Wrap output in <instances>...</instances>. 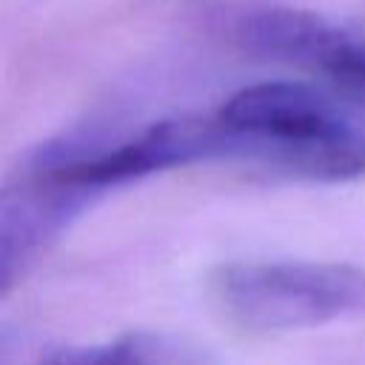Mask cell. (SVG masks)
Instances as JSON below:
<instances>
[{"mask_svg": "<svg viewBox=\"0 0 365 365\" xmlns=\"http://www.w3.org/2000/svg\"><path fill=\"white\" fill-rule=\"evenodd\" d=\"M214 117L228 160H251L319 182L365 174V131L311 86H245Z\"/></svg>", "mask_w": 365, "mask_h": 365, "instance_id": "1", "label": "cell"}, {"mask_svg": "<svg viewBox=\"0 0 365 365\" xmlns=\"http://www.w3.org/2000/svg\"><path fill=\"white\" fill-rule=\"evenodd\" d=\"M217 311L251 334H279L365 314V268L314 259H234L208 274Z\"/></svg>", "mask_w": 365, "mask_h": 365, "instance_id": "2", "label": "cell"}, {"mask_svg": "<svg viewBox=\"0 0 365 365\" xmlns=\"http://www.w3.org/2000/svg\"><path fill=\"white\" fill-rule=\"evenodd\" d=\"M91 200V191L60 174L51 148L0 182V299Z\"/></svg>", "mask_w": 365, "mask_h": 365, "instance_id": "3", "label": "cell"}, {"mask_svg": "<svg viewBox=\"0 0 365 365\" xmlns=\"http://www.w3.org/2000/svg\"><path fill=\"white\" fill-rule=\"evenodd\" d=\"M356 37L317 11L305 9H257L237 26V43L262 60L291 63L325 71Z\"/></svg>", "mask_w": 365, "mask_h": 365, "instance_id": "4", "label": "cell"}, {"mask_svg": "<svg viewBox=\"0 0 365 365\" xmlns=\"http://www.w3.org/2000/svg\"><path fill=\"white\" fill-rule=\"evenodd\" d=\"M37 365H217V359L191 339L160 331H131L106 342L51 348Z\"/></svg>", "mask_w": 365, "mask_h": 365, "instance_id": "5", "label": "cell"}, {"mask_svg": "<svg viewBox=\"0 0 365 365\" xmlns=\"http://www.w3.org/2000/svg\"><path fill=\"white\" fill-rule=\"evenodd\" d=\"M322 77L334 86V91L339 97H345L348 103L365 106V43L354 40L325 71Z\"/></svg>", "mask_w": 365, "mask_h": 365, "instance_id": "6", "label": "cell"}]
</instances>
